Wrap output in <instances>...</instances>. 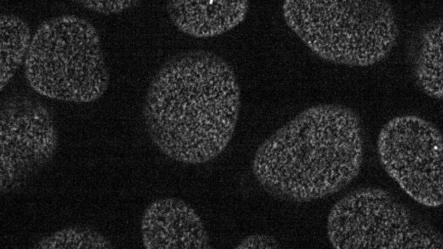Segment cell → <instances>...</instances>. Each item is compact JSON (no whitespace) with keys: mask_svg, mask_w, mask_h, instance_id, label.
<instances>
[{"mask_svg":"<svg viewBox=\"0 0 443 249\" xmlns=\"http://www.w3.org/2000/svg\"><path fill=\"white\" fill-rule=\"evenodd\" d=\"M240 90L233 68L205 50L168 59L151 80L143 116L153 144L169 158L201 164L227 147L239 117Z\"/></svg>","mask_w":443,"mask_h":249,"instance_id":"obj_1","label":"cell"},{"mask_svg":"<svg viewBox=\"0 0 443 249\" xmlns=\"http://www.w3.org/2000/svg\"><path fill=\"white\" fill-rule=\"evenodd\" d=\"M31 40L29 27L22 19L13 14L1 15V91L21 66L25 55L28 54Z\"/></svg>","mask_w":443,"mask_h":249,"instance_id":"obj_11","label":"cell"},{"mask_svg":"<svg viewBox=\"0 0 443 249\" xmlns=\"http://www.w3.org/2000/svg\"><path fill=\"white\" fill-rule=\"evenodd\" d=\"M246 0H173L166 4L171 22L181 32L195 37L220 35L246 17Z\"/></svg>","mask_w":443,"mask_h":249,"instance_id":"obj_9","label":"cell"},{"mask_svg":"<svg viewBox=\"0 0 443 249\" xmlns=\"http://www.w3.org/2000/svg\"><path fill=\"white\" fill-rule=\"evenodd\" d=\"M327 230L337 249H442V234L390 192L363 187L332 208Z\"/></svg>","mask_w":443,"mask_h":249,"instance_id":"obj_5","label":"cell"},{"mask_svg":"<svg viewBox=\"0 0 443 249\" xmlns=\"http://www.w3.org/2000/svg\"><path fill=\"white\" fill-rule=\"evenodd\" d=\"M83 7L92 11L110 15L119 13L136 6L139 3L138 1L124 0V1H77Z\"/></svg>","mask_w":443,"mask_h":249,"instance_id":"obj_13","label":"cell"},{"mask_svg":"<svg viewBox=\"0 0 443 249\" xmlns=\"http://www.w3.org/2000/svg\"><path fill=\"white\" fill-rule=\"evenodd\" d=\"M36 248L42 249H109L113 245L100 232L89 228L68 227L42 238Z\"/></svg>","mask_w":443,"mask_h":249,"instance_id":"obj_12","label":"cell"},{"mask_svg":"<svg viewBox=\"0 0 443 249\" xmlns=\"http://www.w3.org/2000/svg\"><path fill=\"white\" fill-rule=\"evenodd\" d=\"M279 247L278 240L271 235L253 234L242 239L235 247L237 249H274Z\"/></svg>","mask_w":443,"mask_h":249,"instance_id":"obj_14","label":"cell"},{"mask_svg":"<svg viewBox=\"0 0 443 249\" xmlns=\"http://www.w3.org/2000/svg\"><path fill=\"white\" fill-rule=\"evenodd\" d=\"M362 159L356 114L323 104L305 109L266 138L254 155L252 171L273 197L308 202L346 187L358 175Z\"/></svg>","mask_w":443,"mask_h":249,"instance_id":"obj_2","label":"cell"},{"mask_svg":"<svg viewBox=\"0 0 443 249\" xmlns=\"http://www.w3.org/2000/svg\"><path fill=\"white\" fill-rule=\"evenodd\" d=\"M380 163L417 202L437 207L443 201L442 134L431 122L415 115L389 120L377 141Z\"/></svg>","mask_w":443,"mask_h":249,"instance_id":"obj_6","label":"cell"},{"mask_svg":"<svg viewBox=\"0 0 443 249\" xmlns=\"http://www.w3.org/2000/svg\"><path fill=\"white\" fill-rule=\"evenodd\" d=\"M147 249H208L210 238L196 211L184 201L166 197L152 202L141 223Z\"/></svg>","mask_w":443,"mask_h":249,"instance_id":"obj_8","label":"cell"},{"mask_svg":"<svg viewBox=\"0 0 443 249\" xmlns=\"http://www.w3.org/2000/svg\"><path fill=\"white\" fill-rule=\"evenodd\" d=\"M442 24L435 21L421 37L415 62L416 81L429 96L442 98Z\"/></svg>","mask_w":443,"mask_h":249,"instance_id":"obj_10","label":"cell"},{"mask_svg":"<svg viewBox=\"0 0 443 249\" xmlns=\"http://www.w3.org/2000/svg\"><path fill=\"white\" fill-rule=\"evenodd\" d=\"M288 26L320 58L367 66L392 49L398 28L392 6L381 0H287Z\"/></svg>","mask_w":443,"mask_h":249,"instance_id":"obj_3","label":"cell"},{"mask_svg":"<svg viewBox=\"0 0 443 249\" xmlns=\"http://www.w3.org/2000/svg\"><path fill=\"white\" fill-rule=\"evenodd\" d=\"M25 75L30 87L46 98L97 100L107 91L110 75L96 28L73 15L44 21L32 38Z\"/></svg>","mask_w":443,"mask_h":249,"instance_id":"obj_4","label":"cell"},{"mask_svg":"<svg viewBox=\"0 0 443 249\" xmlns=\"http://www.w3.org/2000/svg\"><path fill=\"white\" fill-rule=\"evenodd\" d=\"M0 138L1 190L6 192L47 163L57 145L48 110L23 95L10 96L2 103Z\"/></svg>","mask_w":443,"mask_h":249,"instance_id":"obj_7","label":"cell"}]
</instances>
